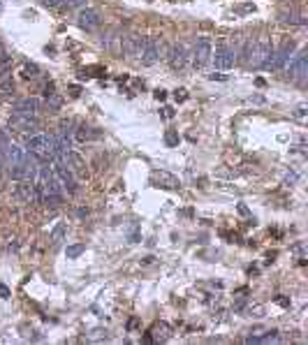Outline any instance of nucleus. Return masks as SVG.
<instances>
[{
	"label": "nucleus",
	"mask_w": 308,
	"mask_h": 345,
	"mask_svg": "<svg viewBox=\"0 0 308 345\" xmlns=\"http://www.w3.org/2000/svg\"><path fill=\"white\" fill-rule=\"evenodd\" d=\"M127 239H130V243H139V230L134 223H132V227H130V232H127Z\"/></svg>",
	"instance_id": "22"
},
{
	"label": "nucleus",
	"mask_w": 308,
	"mask_h": 345,
	"mask_svg": "<svg viewBox=\"0 0 308 345\" xmlns=\"http://www.w3.org/2000/svg\"><path fill=\"white\" fill-rule=\"evenodd\" d=\"M292 51H294V44H292V42H285L283 47L278 49V51H273L269 67H271V70H283V67L287 65V63H290Z\"/></svg>",
	"instance_id": "11"
},
{
	"label": "nucleus",
	"mask_w": 308,
	"mask_h": 345,
	"mask_svg": "<svg viewBox=\"0 0 308 345\" xmlns=\"http://www.w3.org/2000/svg\"><path fill=\"white\" fill-rule=\"evenodd\" d=\"M167 58H170V65L174 67V70H183V67H186V63H188V49H186V44H174Z\"/></svg>",
	"instance_id": "13"
},
{
	"label": "nucleus",
	"mask_w": 308,
	"mask_h": 345,
	"mask_svg": "<svg viewBox=\"0 0 308 345\" xmlns=\"http://www.w3.org/2000/svg\"><path fill=\"white\" fill-rule=\"evenodd\" d=\"M160 58H165L163 40H158V37H144V47H141V54H139L141 65L151 67V65H156Z\"/></svg>",
	"instance_id": "3"
},
{
	"label": "nucleus",
	"mask_w": 308,
	"mask_h": 345,
	"mask_svg": "<svg viewBox=\"0 0 308 345\" xmlns=\"http://www.w3.org/2000/svg\"><path fill=\"white\" fill-rule=\"evenodd\" d=\"M10 127L12 130H17V132L21 134H37V130H40V121H37L35 116H21V114H12V118H10Z\"/></svg>",
	"instance_id": "6"
},
{
	"label": "nucleus",
	"mask_w": 308,
	"mask_h": 345,
	"mask_svg": "<svg viewBox=\"0 0 308 345\" xmlns=\"http://www.w3.org/2000/svg\"><path fill=\"white\" fill-rule=\"evenodd\" d=\"M151 183L156 186V188H165V190H179L181 188V181L176 179L174 174H170V171H153L151 174Z\"/></svg>",
	"instance_id": "8"
},
{
	"label": "nucleus",
	"mask_w": 308,
	"mask_h": 345,
	"mask_svg": "<svg viewBox=\"0 0 308 345\" xmlns=\"http://www.w3.org/2000/svg\"><path fill=\"white\" fill-rule=\"evenodd\" d=\"M163 116H165V118H172V116H174V111H172L170 107H165V109H163Z\"/></svg>",
	"instance_id": "28"
},
{
	"label": "nucleus",
	"mask_w": 308,
	"mask_h": 345,
	"mask_svg": "<svg viewBox=\"0 0 308 345\" xmlns=\"http://www.w3.org/2000/svg\"><path fill=\"white\" fill-rule=\"evenodd\" d=\"M74 137H77L79 141H91V139H97V137H100V132H95V127L79 125L77 130H74Z\"/></svg>",
	"instance_id": "15"
},
{
	"label": "nucleus",
	"mask_w": 308,
	"mask_h": 345,
	"mask_svg": "<svg viewBox=\"0 0 308 345\" xmlns=\"http://www.w3.org/2000/svg\"><path fill=\"white\" fill-rule=\"evenodd\" d=\"M209 79H218V81H225L227 77H225V74H216V72H213V74H209Z\"/></svg>",
	"instance_id": "29"
},
{
	"label": "nucleus",
	"mask_w": 308,
	"mask_h": 345,
	"mask_svg": "<svg viewBox=\"0 0 308 345\" xmlns=\"http://www.w3.org/2000/svg\"><path fill=\"white\" fill-rule=\"evenodd\" d=\"M283 21H285V24H299V26L306 24L303 14H283Z\"/></svg>",
	"instance_id": "18"
},
{
	"label": "nucleus",
	"mask_w": 308,
	"mask_h": 345,
	"mask_svg": "<svg viewBox=\"0 0 308 345\" xmlns=\"http://www.w3.org/2000/svg\"><path fill=\"white\" fill-rule=\"evenodd\" d=\"M211 63L218 70H230L236 63V51L232 47H227V44H218L216 51L211 54Z\"/></svg>",
	"instance_id": "5"
},
{
	"label": "nucleus",
	"mask_w": 308,
	"mask_h": 345,
	"mask_svg": "<svg viewBox=\"0 0 308 345\" xmlns=\"http://www.w3.org/2000/svg\"><path fill=\"white\" fill-rule=\"evenodd\" d=\"M174 97H176V102H183V100H188V91L186 88H179V91L174 93Z\"/></svg>",
	"instance_id": "23"
},
{
	"label": "nucleus",
	"mask_w": 308,
	"mask_h": 345,
	"mask_svg": "<svg viewBox=\"0 0 308 345\" xmlns=\"http://www.w3.org/2000/svg\"><path fill=\"white\" fill-rule=\"evenodd\" d=\"M26 151L40 160V162H54L56 157V134H33L26 141Z\"/></svg>",
	"instance_id": "2"
},
{
	"label": "nucleus",
	"mask_w": 308,
	"mask_h": 345,
	"mask_svg": "<svg viewBox=\"0 0 308 345\" xmlns=\"http://www.w3.org/2000/svg\"><path fill=\"white\" fill-rule=\"evenodd\" d=\"M287 72H290L292 81H296L299 86L306 84V79H308V58H306L303 51H299L294 58H290V63H287Z\"/></svg>",
	"instance_id": "4"
},
{
	"label": "nucleus",
	"mask_w": 308,
	"mask_h": 345,
	"mask_svg": "<svg viewBox=\"0 0 308 345\" xmlns=\"http://www.w3.org/2000/svg\"><path fill=\"white\" fill-rule=\"evenodd\" d=\"M65 234H67V225L61 223L54 232H51V243H54V246H58V243H61L63 239H65Z\"/></svg>",
	"instance_id": "16"
},
{
	"label": "nucleus",
	"mask_w": 308,
	"mask_h": 345,
	"mask_svg": "<svg viewBox=\"0 0 308 345\" xmlns=\"http://www.w3.org/2000/svg\"><path fill=\"white\" fill-rule=\"evenodd\" d=\"M271 56H273L271 40H269L266 35H262V37H257L255 42L248 44V49H246V65L248 67H255V70L269 67Z\"/></svg>",
	"instance_id": "1"
},
{
	"label": "nucleus",
	"mask_w": 308,
	"mask_h": 345,
	"mask_svg": "<svg viewBox=\"0 0 308 345\" xmlns=\"http://www.w3.org/2000/svg\"><path fill=\"white\" fill-rule=\"evenodd\" d=\"M70 95L79 97V95H81V88H79V86H70Z\"/></svg>",
	"instance_id": "25"
},
{
	"label": "nucleus",
	"mask_w": 308,
	"mask_h": 345,
	"mask_svg": "<svg viewBox=\"0 0 308 345\" xmlns=\"http://www.w3.org/2000/svg\"><path fill=\"white\" fill-rule=\"evenodd\" d=\"M0 297H3V299H10V290H7V285H0Z\"/></svg>",
	"instance_id": "26"
},
{
	"label": "nucleus",
	"mask_w": 308,
	"mask_h": 345,
	"mask_svg": "<svg viewBox=\"0 0 308 345\" xmlns=\"http://www.w3.org/2000/svg\"><path fill=\"white\" fill-rule=\"evenodd\" d=\"M84 250H86L84 243H74V246H67L65 255H67V260H77V257H79L81 253H84Z\"/></svg>",
	"instance_id": "17"
},
{
	"label": "nucleus",
	"mask_w": 308,
	"mask_h": 345,
	"mask_svg": "<svg viewBox=\"0 0 308 345\" xmlns=\"http://www.w3.org/2000/svg\"><path fill=\"white\" fill-rule=\"evenodd\" d=\"M211 54H213V44L211 40H206V37H202L200 42L195 44V51H193V63L195 67H204L211 63Z\"/></svg>",
	"instance_id": "7"
},
{
	"label": "nucleus",
	"mask_w": 308,
	"mask_h": 345,
	"mask_svg": "<svg viewBox=\"0 0 308 345\" xmlns=\"http://www.w3.org/2000/svg\"><path fill=\"white\" fill-rule=\"evenodd\" d=\"M65 5L67 7H84L86 0H65Z\"/></svg>",
	"instance_id": "24"
},
{
	"label": "nucleus",
	"mask_w": 308,
	"mask_h": 345,
	"mask_svg": "<svg viewBox=\"0 0 308 345\" xmlns=\"http://www.w3.org/2000/svg\"><path fill=\"white\" fill-rule=\"evenodd\" d=\"M44 7H49V10H58V7L65 5V0H40Z\"/></svg>",
	"instance_id": "21"
},
{
	"label": "nucleus",
	"mask_w": 308,
	"mask_h": 345,
	"mask_svg": "<svg viewBox=\"0 0 308 345\" xmlns=\"http://www.w3.org/2000/svg\"><path fill=\"white\" fill-rule=\"evenodd\" d=\"M17 195L24 202H28V204H35V181H28V179L19 181L17 183Z\"/></svg>",
	"instance_id": "14"
},
{
	"label": "nucleus",
	"mask_w": 308,
	"mask_h": 345,
	"mask_svg": "<svg viewBox=\"0 0 308 345\" xmlns=\"http://www.w3.org/2000/svg\"><path fill=\"white\" fill-rule=\"evenodd\" d=\"M303 114H306V104H301V107L296 109V118H303Z\"/></svg>",
	"instance_id": "27"
},
{
	"label": "nucleus",
	"mask_w": 308,
	"mask_h": 345,
	"mask_svg": "<svg viewBox=\"0 0 308 345\" xmlns=\"http://www.w3.org/2000/svg\"><path fill=\"white\" fill-rule=\"evenodd\" d=\"M14 114H21V116H37L40 109H42V102L37 97H24V100H17L14 102Z\"/></svg>",
	"instance_id": "9"
},
{
	"label": "nucleus",
	"mask_w": 308,
	"mask_h": 345,
	"mask_svg": "<svg viewBox=\"0 0 308 345\" xmlns=\"http://www.w3.org/2000/svg\"><path fill=\"white\" fill-rule=\"evenodd\" d=\"M165 141H167V146H179V134H176L174 130H167V134H165Z\"/></svg>",
	"instance_id": "20"
},
{
	"label": "nucleus",
	"mask_w": 308,
	"mask_h": 345,
	"mask_svg": "<svg viewBox=\"0 0 308 345\" xmlns=\"http://www.w3.org/2000/svg\"><path fill=\"white\" fill-rule=\"evenodd\" d=\"M47 107L51 111H56V109H61V97L56 95V93H51V95H47Z\"/></svg>",
	"instance_id": "19"
},
{
	"label": "nucleus",
	"mask_w": 308,
	"mask_h": 345,
	"mask_svg": "<svg viewBox=\"0 0 308 345\" xmlns=\"http://www.w3.org/2000/svg\"><path fill=\"white\" fill-rule=\"evenodd\" d=\"M0 12H3V5H0Z\"/></svg>",
	"instance_id": "31"
},
{
	"label": "nucleus",
	"mask_w": 308,
	"mask_h": 345,
	"mask_svg": "<svg viewBox=\"0 0 308 345\" xmlns=\"http://www.w3.org/2000/svg\"><path fill=\"white\" fill-rule=\"evenodd\" d=\"M141 47H144V37L125 35L123 37V44H121V54H125V58H139Z\"/></svg>",
	"instance_id": "12"
},
{
	"label": "nucleus",
	"mask_w": 308,
	"mask_h": 345,
	"mask_svg": "<svg viewBox=\"0 0 308 345\" xmlns=\"http://www.w3.org/2000/svg\"><path fill=\"white\" fill-rule=\"evenodd\" d=\"M77 24H79V28L91 33V31H95V28H100V14H97L95 10H91V7H81Z\"/></svg>",
	"instance_id": "10"
},
{
	"label": "nucleus",
	"mask_w": 308,
	"mask_h": 345,
	"mask_svg": "<svg viewBox=\"0 0 308 345\" xmlns=\"http://www.w3.org/2000/svg\"><path fill=\"white\" fill-rule=\"evenodd\" d=\"M156 97H158V100H165V97H167V93H165V91H156Z\"/></svg>",
	"instance_id": "30"
}]
</instances>
